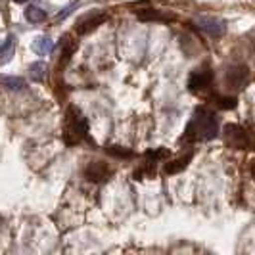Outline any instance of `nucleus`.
Returning <instances> with one entry per match:
<instances>
[{
	"mask_svg": "<svg viewBox=\"0 0 255 255\" xmlns=\"http://www.w3.org/2000/svg\"><path fill=\"white\" fill-rule=\"evenodd\" d=\"M211 81H213V71H211L209 65L205 64V65H202V67H196L190 73V77H188V89H190L192 92L204 90L211 85Z\"/></svg>",
	"mask_w": 255,
	"mask_h": 255,
	"instance_id": "obj_7",
	"label": "nucleus"
},
{
	"mask_svg": "<svg viewBox=\"0 0 255 255\" xmlns=\"http://www.w3.org/2000/svg\"><path fill=\"white\" fill-rule=\"evenodd\" d=\"M136 17L140 19V21H173L175 19V15L173 13H161L159 10H155V8H144V10H136Z\"/></svg>",
	"mask_w": 255,
	"mask_h": 255,
	"instance_id": "obj_10",
	"label": "nucleus"
},
{
	"mask_svg": "<svg viewBox=\"0 0 255 255\" xmlns=\"http://www.w3.org/2000/svg\"><path fill=\"white\" fill-rule=\"evenodd\" d=\"M192 157H194V153L188 152L186 155H180L177 159H173V161H167L165 163V173L167 175H175V173H180V171H184L188 163L192 161Z\"/></svg>",
	"mask_w": 255,
	"mask_h": 255,
	"instance_id": "obj_11",
	"label": "nucleus"
},
{
	"mask_svg": "<svg viewBox=\"0 0 255 255\" xmlns=\"http://www.w3.org/2000/svg\"><path fill=\"white\" fill-rule=\"evenodd\" d=\"M33 50L37 52L38 56H48L54 50V40L48 35H38L33 40Z\"/></svg>",
	"mask_w": 255,
	"mask_h": 255,
	"instance_id": "obj_13",
	"label": "nucleus"
},
{
	"mask_svg": "<svg viewBox=\"0 0 255 255\" xmlns=\"http://www.w3.org/2000/svg\"><path fill=\"white\" fill-rule=\"evenodd\" d=\"M29 75H31V81L40 83V81L44 79V75H46V64H44V62H35V64H31Z\"/></svg>",
	"mask_w": 255,
	"mask_h": 255,
	"instance_id": "obj_16",
	"label": "nucleus"
},
{
	"mask_svg": "<svg viewBox=\"0 0 255 255\" xmlns=\"http://www.w3.org/2000/svg\"><path fill=\"white\" fill-rule=\"evenodd\" d=\"M79 6V0H75V2H71V4H67L62 12H58V15H56V21H64L67 15H71V13L75 12V8Z\"/></svg>",
	"mask_w": 255,
	"mask_h": 255,
	"instance_id": "obj_20",
	"label": "nucleus"
},
{
	"mask_svg": "<svg viewBox=\"0 0 255 255\" xmlns=\"http://www.w3.org/2000/svg\"><path fill=\"white\" fill-rule=\"evenodd\" d=\"M223 138H225V144L232 148V150H252V146H254V142L250 138V134H248V130L240 125H234V123H230V125H225L223 128Z\"/></svg>",
	"mask_w": 255,
	"mask_h": 255,
	"instance_id": "obj_3",
	"label": "nucleus"
},
{
	"mask_svg": "<svg viewBox=\"0 0 255 255\" xmlns=\"http://www.w3.org/2000/svg\"><path fill=\"white\" fill-rule=\"evenodd\" d=\"M13 2H17V4H23V2H27V0H13Z\"/></svg>",
	"mask_w": 255,
	"mask_h": 255,
	"instance_id": "obj_22",
	"label": "nucleus"
},
{
	"mask_svg": "<svg viewBox=\"0 0 255 255\" xmlns=\"http://www.w3.org/2000/svg\"><path fill=\"white\" fill-rule=\"evenodd\" d=\"M250 173H252V177H255V157L252 159V163H250Z\"/></svg>",
	"mask_w": 255,
	"mask_h": 255,
	"instance_id": "obj_21",
	"label": "nucleus"
},
{
	"mask_svg": "<svg viewBox=\"0 0 255 255\" xmlns=\"http://www.w3.org/2000/svg\"><path fill=\"white\" fill-rule=\"evenodd\" d=\"M25 19L29 23H42L46 19V12L40 10L38 6H27L25 8Z\"/></svg>",
	"mask_w": 255,
	"mask_h": 255,
	"instance_id": "obj_14",
	"label": "nucleus"
},
{
	"mask_svg": "<svg viewBox=\"0 0 255 255\" xmlns=\"http://www.w3.org/2000/svg\"><path fill=\"white\" fill-rule=\"evenodd\" d=\"M15 40H17V38L13 37V35H8L6 40L2 42V48H0V54H2V64H6V62H8L10 52H12V46H15Z\"/></svg>",
	"mask_w": 255,
	"mask_h": 255,
	"instance_id": "obj_18",
	"label": "nucleus"
},
{
	"mask_svg": "<svg viewBox=\"0 0 255 255\" xmlns=\"http://www.w3.org/2000/svg\"><path fill=\"white\" fill-rule=\"evenodd\" d=\"M104 21H108V13H104V12L87 13V15H83V17L77 21L75 33L77 35H89L94 29H98V27L102 25Z\"/></svg>",
	"mask_w": 255,
	"mask_h": 255,
	"instance_id": "obj_8",
	"label": "nucleus"
},
{
	"mask_svg": "<svg viewBox=\"0 0 255 255\" xmlns=\"http://www.w3.org/2000/svg\"><path fill=\"white\" fill-rule=\"evenodd\" d=\"M169 157V150L167 148H157V150H150V152L144 153V163H142L134 173H132V179L134 180H144V179H152L155 175V165L159 159H165Z\"/></svg>",
	"mask_w": 255,
	"mask_h": 255,
	"instance_id": "obj_4",
	"label": "nucleus"
},
{
	"mask_svg": "<svg viewBox=\"0 0 255 255\" xmlns=\"http://www.w3.org/2000/svg\"><path fill=\"white\" fill-rule=\"evenodd\" d=\"M219 134V119L215 112L207 108H198L194 112L188 127L184 130L182 142H209Z\"/></svg>",
	"mask_w": 255,
	"mask_h": 255,
	"instance_id": "obj_1",
	"label": "nucleus"
},
{
	"mask_svg": "<svg viewBox=\"0 0 255 255\" xmlns=\"http://www.w3.org/2000/svg\"><path fill=\"white\" fill-rule=\"evenodd\" d=\"M2 87L10 92H21L27 89V81L23 77L15 75H2Z\"/></svg>",
	"mask_w": 255,
	"mask_h": 255,
	"instance_id": "obj_12",
	"label": "nucleus"
},
{
	"mask_svg": "<svg viewBox=\"0 0 255 255\" xmlns=\"http://www.w3.org/2000/svg\"><path fill=\"white\" fill-rule=\"evenodd\" d=\"M75 50H77L75 42L69 37H64V52H62V58H60V67H64V65L71 60V56H73Z\"/></svg>",
	"mask_w": 255,
	"mask_h": 255,
	"instance_id": "obj_15",
	"label": "nucleus"
},
{
	"mask_svg": "<svg viewBox=\"0 0 255 255\" xmlns=\"http://www.w3.org/2000/svg\"><path fill=\"white\" fill-rule=\"evenodd\" d=\"M215 100H217L219 108H223V110H234L238 106L236 96H215Z\"/></svg>",
	"mask_w": 255,
	"mask_h": 255,
	"instance_id": "obj_19",
	"label": "nucleus"
},
{
	"mask_svg": "<svg viewBox=\"0 0 255 255\" xmlns=\"http://www.w3.org/2000/svg\"><path fill=\"white\" fill-rule=\"evenodd\" d=\"M112 175H114V167H110L104 161H90L85 169V177L90 182H106L112 179Z\"/></svg>",
	"mask_w": 255,
	"mask_h": 255,
	"instance_id": "obj_9",
	"label": "nucleus"
},
{
	"mask_svg": "<svg viewBox=\"0 0 255 255\" xmlns=\"http://www.w3.org/2000/svg\"><path fill=\"white\" fill-rule=\"evenodd\" d=\"M85 138H89V121L77 106H69L64 119V142L67 146H75Z\"/></svg>",
	"mask_w": 255,
	"mask_h": 255,
	"instance_id": "obj_2",
	"label": "nucleus"
},
{
	"mask_svg": "<svg viewBox=\"0 0 255 255\" xmlns=\"http://www.w3.org/2000/svg\"><path fill=\"white\" fill-rule=\"evenodd\" d=\"M106 153H110V155H114V157H119V159H130V157L134 155L128 148H125V146H117V144H114V146H106Z\"/></svg>",
	"mask_w": 255,
	"mask_h": 255,
	"instance_id": "obj_17",
	"label": "nucleus"
},
{
	"mask_svg": "<svg viewBox=\"0 0 255 255\" xmlns=\"http://www.w3.org/2000/svg\"><path fill=\"white\" fill-rule=\"evenodd\" d=\"M192 23L198 27L200 31L207 33L209 37L219 38L227 33V21L221 19V17H215V15H200V17H196Z\"/></svg>",
	"mask_w": 255,
	"mask_h": 255,
	"instance_id": "obj_5",
	"label": "nucleus"
},
{
	"mask_svg": "<svg viewBox=\"0 0 255 255\" xmlns=\"http://www.w3.org/2000/svg\"><path fill=\"white\" fill-rule=\"evenodd\" d=\"M248 79H250V69L246 65H232L225 75V85L229 87V90H242L248 85Z\"/></svg>",
	"mask_w": 255,
	"mask_h": 255,
	"instance_id": "obj_6",
	"label": "nucleus"
}]
</instances>
